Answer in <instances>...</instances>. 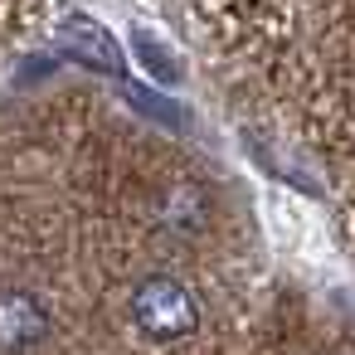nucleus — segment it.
Instances as JSON below:
<instances>
[{"instance_id": "nucleus-2", "label": "nucleus", "mask_w": 355, "mask_h": 355, "mask_svg": "<svg viewBox=\"0 0 355 355\" xmlns=\"http://www.w3.org/2000/svg\"><path fill=\"white\" fill-rule=\"evenodd\" d=\"M49 331V316L44 306L30 297V292H0V350H30L40 345Z\"/></svg>"}, {"instance_id": "nucleus-4", "label": "nucleus", "mask_w": 355, "mask_h": 355, "mask_svg": "<svg viewBox=\"0 0 355 355\" xmlns=\"http://www.w3.org/2000/svg\"><path fill=\"white\" fill-rule=\"evenodd\" d=\"M137 49H141V59H146V64H161V78H166V83L175 78V64H171V59L161 54V44H156V40H146V35H137Z\"/></svg>"}, {"instance_id": "nucleus-1", "label": "nucleus", "mask_w": 355, "mask_h": 355, "mask_svg": "<svg viewBox=\"0 0 355 355\" xmlns=\"http://www.w3.org/2000/svg\"><path fill=\"white\" fill-rule=\"evenodd\" d=\"M132 326L146 340H185L200 326V302L175 277L156 272V277L137 282V292H132Z\"/></svg>"}, {"instance_id": "nucleus-3", "label": "nucleus", "mask_w": 355, "mask_h": 355, "mask_svg": "<svg viewBox=\"0 0 355 355\" xmlns=\"http://www.w3.org/2000/svg\"><path fill=\"white\" fill-rule=\"evenodd\" d=\"M59 44L73 54V64H88V69H98V73H122V59H117V44H112V35H107L103 25H93L88 15H73V20H64V30H59Z\"/></svg>"}]
</instances>
